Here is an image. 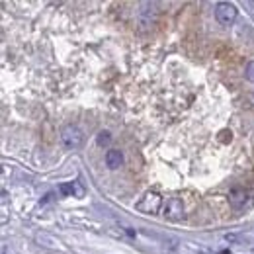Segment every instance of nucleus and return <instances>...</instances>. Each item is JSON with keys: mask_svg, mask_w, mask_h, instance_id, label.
I'll return each mask as SVG.
<instances>
[{"mask_svg": "<svg viewBox=\"0 0 254 254\" xmlns=\"http://www.w3.org/2000/svg\"><path fill=\"white\" fill-rule=\"evenodd\" d=\"M61 143H63L64 149H68V151L78 149V147L84 143V133H82V129L76 126H66L63 131H61Z\"/></svg>", "mask_w": 254, "mask_h": 254, "instance_id": "f257e3e1", "label": "nucleus"}, {"mask_svg": "<svg viewBox=\"0 0 254 254\" xmlns=\"http://www.w3.org/2000/svg\"><path fill=\"white\" fill-rule=\"evenodd\" d=\"M164 203H162V195L157 193V191H147L143 197H141V201H137V209L141 211V213H147V215H153V213H157L160 207H162Z\"/></svg>", "mask_w": 254, "mask_h": 254, "instance_id": "f03ea898", "label": "nucleus"}, {"mask_svg": "<svg viewBox=\"0 0 254 254\" xmlns=\"http://www.w3.org/2000/svg\"><path fill=\"white\" fill-rule=\"evenodd\" d=\"M162 215L168 221H182L184 219V201L180 197H168L162 205Z\"/></svg>", "mask_w": 254, "mask_h": 254, "instance_id": "7ed1b4c3", "label": "nucleus"}, {"mask_svg": "<svg viewBox=\"0 0 254 254\" xmlns=\"http://www.w3.org/2000/svg\"><path fill=\"white\" fill-rule=\"evenodd\" d=\"M229 201L235 209H247L254 201V191L247 190V188H233L229 191Z\"/></svg>", "mask_w": 254, "mask_h": 254, "instance_id": "20e7f679", "label": "nucleus"}, {"mask_svg": "<svg viewBox=\"0 0 254 254\" xmlns=\"http://www.w3.org/2000/svg\"><path fill=\"white\" fill-rule=\"evenodd\" d=\"M237 6L233 2H217L215 4V18L221 26H231L237 20Z\"/></svg>", "mask_w": 254, "mask_h": 254, "instance_id": "39448f33", "label": "nucleus"}, {"mask_svg": "<svg viewBox=\"0 0 254 254\" xmlns=\"http://www.w3.org/2000/svg\"><path fill=\"white\" fill-rule=\"evenodd\" d=\"M59 193H63V195H72V197H84V186H82V182H78V180H74V182H66V184H61L59 186Z\"/></svg>", "mask_w": 254, "mask_h": 254, "instance_id": "423d86ee", "label": "nucleus"}, {"mask_svg": "<svg viewBox=\"0 0 254 254\" xmlns=\"http://www.w3.org/2000/svg\"><path fill=\"white\" fill-rule=\"evenodd\" d=\"M106 164H108V168H112V170L120 168V166L124 164V153L118 151V149H110V151L106 153Z\"/></svg>", "mask_w": 254, "mask_h": 254, "instance_id": "0eeeda50", "label": "nucleus"}, {"mask_svg": "<svg viewBox=\"0 0 254 254\" xmlns=\"http://www.w3.org/2000/svg\"><path fill=\"white\" fill-rule=\"evenodd\" d=\"M96 141H98V145H100V147H106V145H110V141H112V135H110L108 131H100Z\"/></svg>", "mask_w": 254, "mask_h": 254, "instance_id": "6e6552de", "label": "nucleus"}, {"mask_svg": "<svg viewBox=\"0 0 254 254\" xmlns=\"http://www.w3.org/2000/svg\"><path fill=\"white\" fill-rule=\"evenodd\" d=\"M245 74H247V78H249V80H253V82H254V61H251V63L247 64Z\"/></svg>", "mask_w": 254, "mask_h": 254, "instance_id": "1a4fd4ad", "label": "nucleus"}]
</instances>
